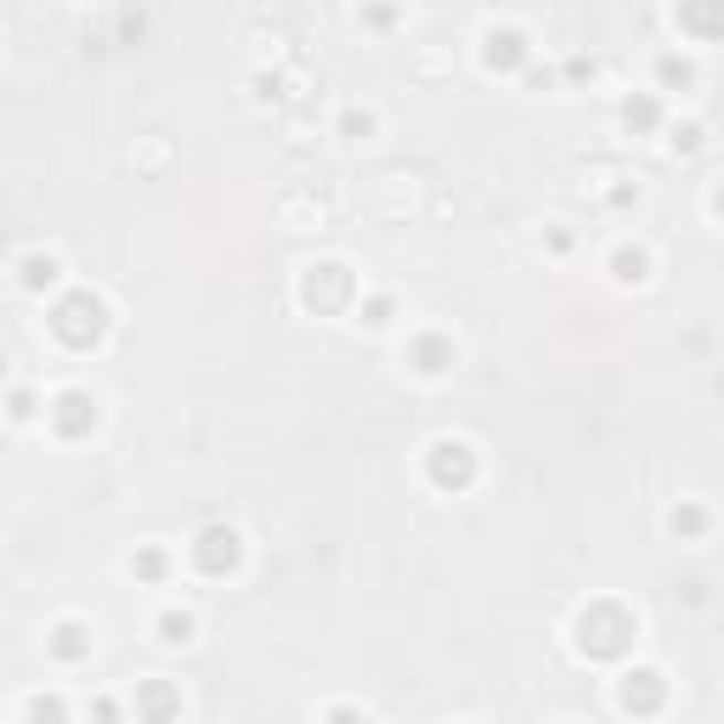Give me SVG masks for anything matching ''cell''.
Here are the masks:
<instances>
[{
	"label": "cell",
	"mask_w": 724,
	"mask_h": 724,
	"mask_svg": "<svg viewBox=\"0 0 724 724\" xmlns=\"http://www.w3.org/2000/svg\"><path fill=\"white\" fill-rule=\"evenodd\" d=\"M391 317H397V301H391V295H368V301H363V323H368V328H385Z\"/></svg>",
	"instance_id": "obj_21"
},
{
	"label": "cell",
	"mask_w": 724,
	"mask_h": 724,
	"mask_svg": "<svg viewBox=\"0 0 724 724\" xmlns=\"http://www.w3.org/2000/svg\"><path fill=\"white\" fill-rule=\"evenodd\" d=\"M680 29L718 34V29H724V7H685V12H680Z\"/></svg>",
	"instance_id": "obj_19"
},
{
	"label": "cell",
	"mask_w": 724,
	"mask_h": 724,
	"mask_svg": "<svg viewBox=\"0 0 724 724\" xmlns=\"http://www.w3.org/2000/svg\"><path fill=\"white\" fill-rule=\"evenodd\" d=\"M340 130H346V136H368V130H374V119H368V114H357V108H351V114H346V119H340Z\"/></svg>",
	"instance_id": "obj_25"
},
{
	"label": "cell",
	"mask_w": 724,
	"mask_h": 724,
	"mask_svg": "<svg viewBox=\"0 0 724 724\" xmlns=\"http://www.w3.org/2000/svg\"><path fill=\"white\" fill-rule=\"evenodd\" d=\"M192 566H199L204 577H232L238 566H244V538L232 533V526H204L199 538H192Z\"/></svg>",
	"instance_id": "obj_5"
},
{
	"label": "cell",
	"mask_w": 724,
	"mask_h": 724,
	"mask_svg": "<svg viewBox=\"0 0 724 724\" xmlns=\"http://www.w3.org/2000/svg\"><path fill=\"white\" fill-rule=\"evenodd\" d=\"M481 57H487V69H521L526 57H533V45H526L521 29H493V34H487V52H481Z\"/></svg>",
	"instance_id": "obj_11"
},
{
	"label": "cell",
	"mask_w": 724,
	"mask_h": 724,
	"mask_svg": "<svg viewBox=\"0 0 724 724\" xmlns=\"http://www.w3.org/2000/svg\"><path fill=\"white\" fill-rule=\"evenodd\" d=\"M657 80H662V85H691L696 69H691L685 57H662V63H657Z\"/></svg>",
	"instance_id": "obj_22"
},
{
	"label": "cell",
	"mask_w": 724,
	"mask_h": 724,
	"mask_svg": "<svg viewBox=\"0 0 724 724\" xmlns=\"http://www.w3.org/2000/svg\"><path fill=\"white\" fill-rule=\"evenodd\" d=\"M459 363V346L448 340V334H413V346H408V368L424 374V379H437Z\"/></svg>",
	"instance_id": "obj_8"
},
{
	"label": "cell",
	"mask_w": 724,
	"mask_h": 724,
	"mask_svg": "<svg viewBox=\"0 0 724 724\" xmlns=\"http://www.w3.org/2000/svg\"><path fill=\"white\" fill-rule=\"evenodd\" d=\"M23 718L29 724H69V707H63V696H29V707H23Z\"/></svg>",
	"instance_id": "obj_17"
},
{
	"label": "cell",
	"mask_w": 724,
	"mask_h": 724,
	"mask_svg": "<svg viewBox=\"0 0 724 724\" xmlns=\"http://www.w3.org/2000/svg\"><path fill=\"white\" fill-rule=\"evenodd\" d=\"M668 526H673V538H702L707 533V510L691 504V499H680V504L668 510Z\"/></svg>",
	"instance_id": "obj_14"
},
{
	"label": "cell",
	"mask_w": 724,
	"mask_h": 724,
	"mask_svg": "<svg viewBox=\"0 0 724 724\" xmlns=\"http://www.w3.org/2000/svg\"><path fill=\"white\" fill-rule=\"evenodd\" d=\"M45 419H52V430H57L63 442H80V437H91V430H96V419H103V413H96V397H91V391L69 385V391H57V397H52Z\"/></svg>",
	"instance_id": "obj_6"
},
{
	"label": "cell",
	"mask_w": 724,
	"mask_h": 724,
	"mask_svg": "<svg viewBox=\"0 0 724 724\" xmlns=\"http://www.w3.org/2000/svg\"><path fill=\"white\" fill-rule=\"evenodd\" d=\"M634 634H640L634 611H622L617 600H595V606L577 611V622H571V646H577V657H589V662L629 657V651H634Z\"/></svg>",
	"instance_id": "obj_1"
},
{
	"label": "cell",
	"mask_w": 724,
	"mask_h": 724,
	"mask_svg": "<svg viewBox=\"0 0 724 724\" xmlns=\"http://www.w3.org/2000/svg\"><path fill=\"white\" fill-rule=\"evenodd\" d=\"M165 571H170V560H165V549H136L130 555V577H141V584H165Z\"/></svg>",
	"instance_id": "obj_16"
},
{
	"label": "cell",
	"mask_w": 724,
	"mask_h": 724,
	"mask_svg": "<svg viewBox=\"0 0 724 724\" xmlns=\"http://www.w3.org/2000/svg\"><path fill=\"white\" fill-rule=\"evenodd\" d=\"M323 724H368V713L351 707V702H340V707H328V713H323Z\"/></svg>",
	"instance_id": "obj_23"
},
{
	"label": "cell",
	"mask_w": 724,
	"mask_h": 724,
	"mask_svg": "<svg viewBox=\"0 0 724 724\" xmlns=\"http://www.w3.org/2000/svg\"><path fill=\"white\" fill-rule=\"evenodd\" d=\"M662 702H668V680L657 668H629L617 680V707L622 713H634V718H651V713H662Z\"/></svg>",
	"instance_id": "obj_7"
},
{
	"label": "cell",
	"mask_w": 724,
	"mask_h": 724,
	"mask_svg": "<svg viewBox=\"0 0 724 724\" xmlns=\"http://www.w3.org/2000/svg\"><path fill=\"white\" fill-rule=\"evenodd\" d=\"M18 283L29 288V295L52 288V283H57V255H23V261H18Z\"/></svg>",
	"instance_id": "obj_13"
},
{
	"label": "cell",
	"mask_w": 724,
	"mask_h": 724,
	"mask_svg": "<svg viewBox=\"0 0 724 724\" xmlns=\"http://www.w3.org/2000/svg\"><path fill=\"white\" fill-rule=\"evenodd\" d=\"M45 651H52L57 662H85L91 657V629L85 622H74V617H63L52 634H45Z\"/></svg>",
	"instance_id": "obj_10"
},
{
	"label": "cell",
	"mask_w": 724,
	"mask_h": 724,
	"mask_svg": "<svg viewBox=\"0 0 724 724\" xmlns=\"http://www.w3.org/2000/svg\"><path fill=\"white\" fill-rule=\"evenodd\" d=\"M668 141H673V154H696L702 141H707V130H702L696 119H685V125H673V136H668Z\"/></svg>",
	"instance_id": "obj_20"
},
{
	"label": "cell",
	"mask_w": 724,
	"mask_h": 724,
	"mask_svg": "<svg viewBox=\"0 0 724 724\" xmlns=\"http://www.w3.org/2000/svg\"><path fill=\"white\" fill-rule=\"evenodd\" d=\"M713 210H718V216H724V187H718V192H713Z\"/></svg>",
	"instance_id": "obj_28"
},
{
	"label": "cell",
	"mask_w": 724,
	"mask_h": 724,
	"mask_svg": "<svg viewBox=\"0 0 724 724\" xmlns=\"http://www.w3.org/2000/svg\"><path fill=\"white\" fill-rule=\"evenodd\" d=\"M566 74H571V80H595V63H589V57H571Z\"/></svg>",
	"instance_id": "obj_27"
},
{
	"label": "cell",
	"mask_w": 724,
	"mask_h": 724,
	"mask_svg": "<svg viewBox=\"0 0 724 724\" xmlns=\"http://www.w3.org/2000/svg\"><path fill=\"white\" fill-rule=\"evenodd\" d=\"M91 713H96V724H119V702H114V696H96Z\"/></svg>",
	"instance_id": "obj_24"
},
{
	"label": "cell",
	"mask_w": 724,
	"mask_h": 724,
	"mask_svg": "<svg viewBox=\"0 0 724 724\" xmlns=\"http://www.w3.org/2000/svg\"><path fill=\"white\" fill-rule=\"evenodd\" d=\"M622 125H629V130H657L662 125V103H657V96H629V103H622Z\"/></svg>",
	"instance_id": "obj_15"
},
{
	"label": "cell",
	"mask_w": 724,
	"mask_h": 724,
	"mask_svg": "<svg viewBox=\"0 0 724 724\" xmlns=\"http://www.w3.org/2000/svg\"><path fill=\"white\" fill-rule=\"evenodd\" d=\"M29 413H34V397H29V391H12V419L23 424Z\"/></svg>",
	"instance_id": "obj_26"
},
{
	"label": "cell",
	"mask_w": 724,
	"mask_h": 724,
	"mask_svg": "<svg viewBox=\"0 0 724 724\" xmlns=\"http://www.w3.org/2000/svg\"><path fill=\"white\" fill-rule=\"evenodd\" d=\"M181 713V691L170 680H141L136 685V718L141 724H170Z\"/></svg>",
	"instance_id": "obj_9"
},
{
	"label": "cell",
	"mask_w": 724,
	"mask_h": 724,
	"mask_svg": "<svg viewBox=\"0 0 724 724\" xmlns=\"http://www.w3.org/2000/svg\"><path fill=\"white\" fill-rule=\"evenodd\" d=\"M351 301H357V277H351V266H340V261H317V266L301 272V306H306V312L334 317V312H346Z\"/></svg>",
	"instance_id": "obj_3"
},
{
	"label": "cell",
	"mask_w": 724,
	"mask_h": 724,
	"mask_svg": "<svg viewBox=\"0 0 724 724\" xmlns=\"http://www.w3.org/2000/svg\"><path fill=\"white\" fill-rule=\"evenodd\" d=\"M424 475L437 481L442 493H464L470 481H475V453H470V442H459V437L430 442V453H424Z\"/></svg>",
	"instance_id": "obj_4"
},
{
	"label": "cell",
	"mask_w": 724,
	"mask_h": 724,
	"mask_svg": "<svg viewBox=\"0 0 724 724\" xmlns=\"http://www.w3.org/2000/svg\"><path fill=\"white\" fill-rule=\"evenodd\" d=\"M154 629H159L165 646H187V640H192V617H187V611H159Z\"/></svg>",
	"instance_id": "obj_18"
},
{
	"label": "cell",
	"mask_w": 724,
	"mask_h": 724,
	"mask_svg": "<svg viewBox=\"0 0 724 724\" xmlns=\"http://www.w3.org/2000/svg\"><path fill=\"white\" fill-rule=\"evenodd\" d=\"M611 277H617V283H646V277H651V255H646L640 244L611 250Z\"/></svg>",
	"instance_id": "obj_12"
},
{
	"label": "cell",
	"mask_w": 724,
	"mask_h": 724,
	"mask_svg": "<svg viewBox=\"0 0 724 724\" xmlns=\"http://www.w3.org/2000/svg\"><path fill=\"white\" fill-rule=\"evenodd\" d=\"M52 334L69 346V351H91V346H103L108 340V301L103 295H91V288H74V295H63L57 306H52Z\"/></svg>",
	"instance_id": "obj_2"
}]
</instances>
